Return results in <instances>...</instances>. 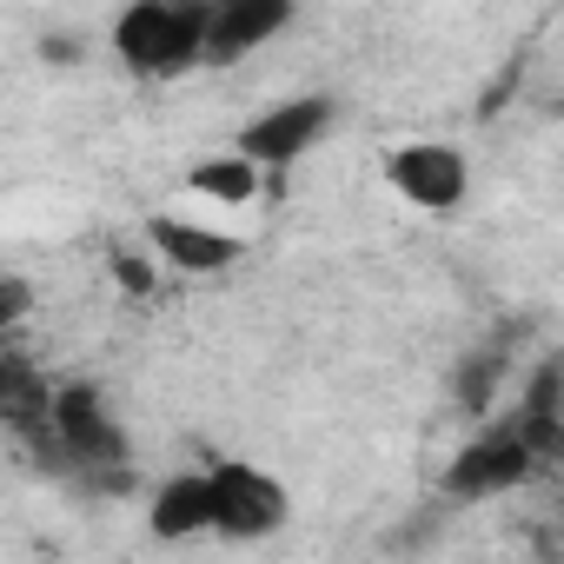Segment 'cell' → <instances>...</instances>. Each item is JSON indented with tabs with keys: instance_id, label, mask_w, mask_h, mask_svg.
Returning a JSON list of instances; mask_svg holds the SVG:
<instances>
[{
	"instance_id": "obj_10",
	"label": "cell",
	"mask_w": 564,
	"mask_h": 564,
	"mask_svg": "<svg viewBox=\"0 0 564 564\" xmlns=\"http://www.w3.org/2000/svg\"><path fill=\"white\" fill-rule=\"evenodd\" d=\"M47 412H54V379L28 352H0V432L47 452Z\"/></svg>"
},
{
	"instance_id": "obj_15",
	"label": "cell",
	"mask_w": 564,
	"mask_h": 564,
	"mask_svg": "<svg viewBox=\"0 0 564 564\" xmlns=\"http://www.w3.org/2000/svg\"><path fill=\"white\" fill-rule=\"evenodd\" d=\"M28 313H34V286L28 279H0V339H8Z\"/></svg>"
},
{
	"instance_id": "obj_13",
	"label": "cell",
	"mask_w": 564,
	"mask_h": 564,
	"mask_svg": "<svg viewBox=\"0 0 564 564\" xmlns=\"http://www.w3.org/2000/svg\"><path fill=\"white\" fill-rule=\"evenodd\" d=\"M505 379H511V352H505V346H478L471 359H458V372H452L458 412H465V419H485V412L505 399Z\"/></svg>"
},
{
	"instance_id": "obj_14",
	"label": "cell",
	"mask_w": 564,
	"mask_h": 564,
	"mask_svg": "<svg viewBox=\"0 0 564 564\" xmlns=\"http://www.w3.org/2000/svg\"><path fill=\"white\" fill-rule=\"evenodd\" d=\"M107 265H113V286H120L127 300H153V293H160V265H153L147 246H113Z\"/></svg>"
},
{
	"instance_id": "obj_11",
	"label": "cell",
	"mask_w": 564,
	"mask_h": 564,
	"mask_svg": "<svg viewBox=\"0 0 564 564\" xmlns=\"http://www.w3.org/2000/svg\"><path fill=\"white\" fill-rule=\"evenodd\" d=\"M147 531L160 544H193V538H213V511H206V465H186L173 478L153 485L147 498Z\"/></svg>"
},
{
	"instance_id": "obj_6",
	"label": "cell",
	"mask_w": 564,
	"mask_h": 564,
	"mask_svg": "<svg viewBox=\"0 0 564 564\" xmlns=\"http://www.w3.org/2000/svg\"><path fill=\"white\" fill-rule=\"evenodd\" d=\"M544 465L524 452V438L498 419V425H485V432H471L458 452H452V465H445V498H458V505H485V498H505V491H518V485H531Z\"/></svg>"
},
{
	"instance_id": "obj_3",
	"label": "cell",
	"mask_w": 564,
	"mask_h": 564,
	"mask_svg": "<svg viewBox=\"0 0 564 564\" xmlns=\"http://www.w3.org/2000/svg\"><path fill=\"white\" fill-rule=\"evenodd\" d=\"M206 511H213V538L226 544H265L286 531L293 498L265 465L252 458H213L206 465Z\"/></svg>"
},
{
	"instance_id": "obj_8",
	"label": "cell",
	"mask_w": 564,
	"mask_h": 564,
	"mask_svg": "<svg viewBox=\"0 0 564 564\" xmlns=\"http://www.w3.org/2000/svg\"><path fill=\"white\" fill-rule=\"evenodd\" d=\"M286 28H293V8H286V0H213V8H206L199 67H232V61L259 54L265 41H279Z\"/></svg>"
},
{
	"instance_id": "obj_5",
	"label": "cell",
	"mask_w": 564,
	"mask_h": 564,
	"mask_svg": "<svg viewBox=\"0 0 564 564\" xmlns=\"http://www.w3.org/2000/svg\"><path fill=\"white\" fill-rule=\"evenodd\" d=\"M379 173H386V186H392L405 206H419V213H432V219H452V213L471 199V160H465V147H452V140H405V147H392V153L379 160Z\"/></svg>"
},
{
	"instance_id": "obj_2",
	"label": "cell",
	"mask_w": 564,
	"mask_h": 564,
	"mask_svg": "<svg viewBox=\"0 0 564 564\" xmlns=\"http://www.w3.org/2000/svg\"><path fill=\"white\" fill-rule=\"evenodd\" d=\"M47 452L87 478H120L127 471V425L107 405V386L94 379H67L54 386V412H47Z\"/></svg>"
},
{
	"instance_id": "obj_9",
	"label": "cell",
	"mask_w": 564,
	"mask_h": 564,
	"mask_svg": "<svg viewBox=\"0 0 564 564\" xmlns=\"http://www.w3.org/2000/svg\"><path fill=\"white\" fill-rule=\"evenodd\" d=\"M505 425L524 438V452H531L538 465L557 458V445H564V366H557V359H538V366H531V379L518 386Z\"/></svg>"
},
{
	"instance_id": "obj_12",
	"label": "cell",
	"mask_w": 564,
	"mask_h": 564,
	"mask_svg": "<svg viewBox=\"0 0 564 564\" xmlns=\"http://www.w3.org/2000/svg\"><path fill=\"white\" fill-rule=\"evenodd\" d=\"M186 193H193V199H213V206H252V199L265 193V173H259V166H246V160L226 147V153L193 160Z\"/></svg>"
},
{
	"instance_id": "obj_1",
	"label": "cell",
	"mask_w": 564,
	"mask_h": 564,
	"mask_svg": "<svg viewBox=\"0 0 564 564\" xmlns=\"http://www.w3.org/2000/svg\"><path fill=\"white\" fill-rule=\"evenodd\" d=\"M206 8L213 0H133L113 14L107 41L133 80H180L199 67L206 47Z\"/></svg>"
},
{
	"instance_id": "obj_4",
	"label": "cell",
	"mask_w": 564,
	"mask_h": 564,
	"mask_svg": "<svg viewBox=\"0 0 564 564\" xmlns=\"http://www.w3.org/2000/svg\"><path fill=\"white\" fill-rule=\"evenodd\" d=\"M339 120V100L333 94H293V100H272L265 113H252L239 133H232V153L259 173H293L300 160L319 153V140L333 133Z\"/></svg>"
},
{
	"instance_id": "obj_7",
	"label": "cell",
	"mask_w": 564,
	"mask_h": 564,
	"mask_svg": "<svg viewBox=\"0 0 564 564\" xmlns=\"http://www.w3.org/2000/svg\"><path fill=\"white\" fill-rule=\"evenodd\" d=\"M147 252H153V265H160V272L213 279V272H226L246 246H239V232H219V226H206V219L153 213V219H147Z\"/></svg>"
}]
</instances>
